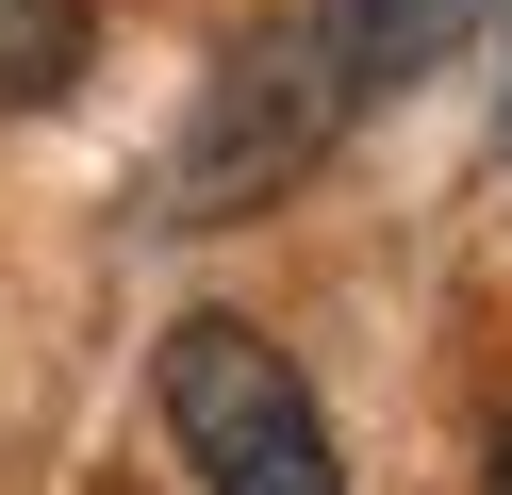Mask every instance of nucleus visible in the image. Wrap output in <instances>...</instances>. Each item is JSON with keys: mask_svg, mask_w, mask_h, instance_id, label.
Here are the masks:
<instances>
[{"mask_svg": "<svg viewBox=\"0 0 512 495\" xmlns=\"http://www.w3.org/2000/svg\"><path fill=\"white\" fill-rule=\"evenodd\" d=\"M397 83H413V66H397V33H380V0H281V17H248L232 50H215L199 116L166 132V215L215 231V215L298 198Z\"/></svg>", "mask_w": 512, "mask_h": 495, "instance_id": "1", "label": "nucleus"}, {"mask_svg": "<svg viewBox=\"0 0 512 495\" xmlns=\"http://www.w3.org/2000/svg\"><path fill=\"white\" fill-rule=\"evenodd\" d=\"M149 413H166V446H182L199 495H347L314 380H298L248 314H182L166 347H149Z\"/></svg>", "mask_w": 512, "mask_h": 495, "instance_id": "2", "label": "nucleus"}, {"mask_svg": "<svg viewBox=\"0 0 512 495\" xmlns=\"http://www.w3.org/2000/svg\"><path fill=\"white\" fill-rule=\"evenodd\" d=\"M100 50V0H0V116H50Z\"/></svg>", "mask_w": 512, "mask_h": 495, "instance_id": "3", "label": "nucleus"}, {"mask_svg": "<svg viewBox=\"0 0 512 495\" xmlns=\"http://www.w3.org/2000/svg\"><path fill=\"white\" fill-rule=\"evenodd\" d=\"M479 17H496V0H380V33H397V66H413V83H430V66L463 50Z\"/></svg>", "mask_w": 512, "mask_h": 495, "instance_id": "4", "label": "nucleus"}, {"mask_svg": "<svg viewBox=\"0 0 512 495\" xmlns=\"http://www.w3.org/2000/svg\"><path fill=\"white\" fill-rule=\"evenodd\" d=\"M479 495H512V413H496V446H479Z\"/></svg>", "mask_w": 512, "mask_h": 495, "instance_id": "5", "label": "nucleus"}, {"mask_svg": "<svg viewBox=\"0 0 512 495\" xmlns=\"http://www.w3.org/2000/svg\"><path fill=\"white\" fill-rule=\"evenodd\" d=\"M496 149H512V66H496Z\"/></svg>", "mask_w": 512, "mask_h": 495, "instance_id": "6", "label": "nucleus"}]
</instances>
